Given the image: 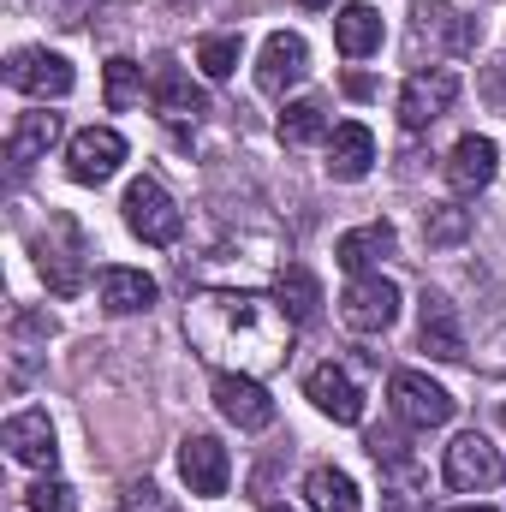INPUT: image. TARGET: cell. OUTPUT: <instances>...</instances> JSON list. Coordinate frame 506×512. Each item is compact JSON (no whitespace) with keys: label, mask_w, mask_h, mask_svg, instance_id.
<instances>
[{"label":"cell","mask_w":506,"mask_h":512,"mask_svg":"<svg viewBox=\"0 0 506 512\" xmlns=\"http://www.w3.org/2000/svg\"><path fill=\"white\" fill-rule=\"evenodd\" d=\"M274 304L286 310V322L292 328H310L316 316H322V286H316V274L310 268H280V280H274Z\"/></svg>","instance_id":"obj_21"},{"label":"cell","mask_w":506,"mask_h":512,"mask_svg":"<svg viewBox=\"0 0 506 512\" xmlns=\"http://www.w3.org/2000/svg\"><path fill=\"white\" fill-rule=\"evenodd\" d=\"M501 423H506V405H501Z\"/></svg>","instance_id":"obj_37"},{"label":"cell","mask_w":506,"mask_h":512,"mask_svg":"<svg viewBox=\"0 0 506 512\" xmlns=\"http://www.w3.org/2000/svg\"><path fill=\"white\" fill-rule=\"evenodd\" d=\"M0 441H6V453H12L18 465H36V471H54V465H60V441H54L48 411H18V417H6Z\"/></svg>","instance_id":"obj_13"},{"label":"cell","mask_w":506,"mask_h":512,"mask_svg":"<svg viewBox=\"0 0 506 512\" xmlns=\"http://www.w3.org/2000/svg\"><path fill=\"white\" fill-rule=\"evenodd\" d=\"M102 102H108L114 114H126V108L143 102V66H137V60H126V54L108 60V72H102Z\"/></svg>","instance_id":"obj_26"},{"label":"cell","mask_w":506,"mask_h":512,"mask_svg":"<svg viewBox=\"0 0 506 512\" xmlns=\"http://www.w3.org/2000/svg\"><path fill=\"white\" fill-rule=\"evenodd\" d=\"M298 6H310V12H322V6H334V0H298Z\"/></svg>","instance_id":"obj_34"},{"label":"cell","mask_w":506,"mask_h":512,"mask_svg":"<svg viewBox=\"0 0 506 512\" xmlns=\"http://www.w3.org/2000/svg\"><path fill=\"white\" fill-rule=\"evenodd\" d=\"M6 84L18 90V96H36V102H60V96H72V60L66 54H48V48H18L12 60H6Z\"/></svg>","instance_id":"obj_5"},{"label":"cell","mask_w":506,"mask_h":512,"mask_svg":"<svg viewBox=\"0 0 506 512\" xmlns=\"http://www.w3.org/2000/svg\"><path fill=\"white\" fill-rule=\"evenodd\" d=\"M179 477H185L191 495L215 501V495H227L233 459H227V447H221L215 435H185V441H179Z\"/></svg>","instance_id":"obj_11"},{"label":"cell","mask_w":506,"mask_h":512,"mask_svg":"<svg viewBox=\"0 0 506 512\" xmlns=\"http://www.w3.org/2000/svg\"><path fill=\"white\" fill-rule=\"evenodd\" d=\"M304 72H310V42L298 30H274L262 42V60H256V90L286 96L292 84H304Z\"/></svg>","instance_id":"obj_9"},{"label":"cell","mask_w":506,"mask_h":512,"mask_svg":"<svg viewBox=\"0 0 506 512\" xmlns=\"http://www.w3.org/2000/svg\"><path fill=\"white\" fill-rule=\"evenodd\" d=\"M120 161H126V137L114 126H84V131H72V143H66V173L78 185H108L120 173Z\"/></svg>","instance_id":"obj_7"},{"label":"cell","mask_w":506,"mask_h":512,"mask_svg":"<svg viewBox=\"0 0 506 512\" xmlns=\"http://www.w3.org/2000/svg\"><path fill=\"white\" fill-rule=\"evenodd\" d=\"M477 352H483L477 364H483L489 376H506V298L495 304V316H489V328H483V346H477Z\"/></svg>","instance_id":"obj_30"},{"label":"cell","mask_w":506,"mask_h":512,"mask_svg":"<svg viewBox=\"0 0 506 512\" xmlns=\"http://www.w3.org/2000/svg\"><path fill=\"white\" fill-rule=\"evenodd\" d=\"M501 477H506V465H501V453L489 447V435H477V429L453 435V447H447V483L459 495H489Z\"/></svg>","instance_id":"obj_8"},{"label":"cell","mask_w":506,"mask_h":512,"mask_svg":"<svg viewBox=\"0 0 506 512\" xmlns=\"http://www.w3.org/2000/svg\"><path fill=\"white\" fill-rule=\"evenodd\" d=\"M155 304V280L143 268H102V310L108 316H137Z\"/></svg>","instance_id":"obj_23"},{"label":"cell","mask_w":506,"mask_h":512,"mask_svg":"<svg viewBox=\"0 0 506 512\" xmlns=\"http://www.w3.org/2000/svg\"><path fill=\"white\" fill-rule=\"evenodd\" d=\"M304 501H310V512H358L364 501H358V483L340 471V465H316L310 477H304Z\"/></svg>","instance_id":"obj_24"},{"label":"cell","mask_w":506,"mask_h":512,"mask_svg":"<svg viewBox=\"0 0 506 512\" xmlns=\"http://www.w3.org/2000/svg\"><path fill=\"white\" fill-rule=\"evenodd\" d=\"M453 102H459V72H447V66L411 72V78H405V90H399V126H405V131L435 126Z\"/></svg>","instance_id":"obj_6"},{"label":"cell","mask_w":506,"mask_h":512,"mask_svg":"<svg viewBox=\"0 0 506 512\" xmlns=\"http://www.w3.org/2000/svg\"><path fill=\"white\" fill-rule=\"evenodd\" d=\"M387 405H393V417H399L405 429H441V423L453 417V393L441 382H429V376H417V370H393Z\"/></svg>","instance_id":"obj_3"},{"label":"cell","mask_w":506,"mask_h":512,"mask_svg":"<svg viewBox=\"0 0 506 512\" xmlns=\"http://www.w3.org/2000/svg\"><path fill=\"white\" fill-rule=\"evenodd\" d=\"M417 346H423L429 358H441V364H459V358L471 352V346H465V322H459L453 298L423 292V304H417Z\"/></svg>","instance_id":"obj_10"},{"label":"cell","mask_w":506,"mask_h":512,"mask_svg":"<svg viewBox=\"0 0 506 512\" xmlns=\"http://www.w3.org/2000/svg\"><path fill=\"white\" fill-rule=\"evenodd\" d=\"M126 227L143 239V245H173V239L185 233V215H179V203L167 197V185H161V179H131Z\"/></svg>","instance_id":"obj_2"},{"label":"cell","mask_w":506,"mask_h":512,"mask_svg":"<svg viewBox=\"0 0 506 512\" xmlns=\"http://www.w3.org/2000/svg\"><path fill=\"white\" fill-rule=\"evenodd\" d=\"M316 137H328V108H322V102H286V114H280V143L304 149V143H316Z\"/></svg>","instance_id":"obj_27"},{"label":"cell","mask_w":506,"mask_h":512,"mask_svg":"<svg viewBox=\"0 0 506 512\" xmlns=\"http://www.w3.org/2000/svg\"><path fill=\"white\" fill-rule=\"evenodd\" d=\"M304 393H310V405H316L322 417H334V423H364V393H358V382H352L340 364H316L310 382H304Z\"/></svg>","instance_id":"obj_15"},{"label":"cell","mask_w":506,"mask_h":512,"mask_svg":"<svg viewBox=\"0 0 506 512\" xmlns=\"http://www.w3.org/2000/svg\"><path fill=\"white\" fill-rule=\"evenodd\" d=\"M268 512H292V507H268Z\"/></svg>","instance_id":"obj_36"},{"label":"cell","mask_w":506,"mask_h":512,"mask_svg":"<svg viewBox=\"0 0 506 512\" xmlns=\"http://www.w3.org/2000/svg\"><path fill=\"white\" fill-rule=\"evenodd\" d=\"M393 245H399V233H393L387 221H370V227H352V233H340L334 262H340L346 274H370L381 256H393Z\"/></svg>","instance_id":"obj_20"},{"label":"cell","mask_w":506,"mask_h":512,"mask_svg":"<svg viewBox=\"0 0 506 512\" xmlns=\"http://www.w3.org/2000/svg\"><path fill=\"white\" fill-rule=\"evenodd\" d=\"M120 507H126V512H179L167 495H161V489H155V483H126Z\"/></svg>","instance_id":"obj_32"},{"label":"cell","mask_w":506,"mask_h":512,"mask_svg":"<svg viewBox=\"0 0 506 512\" xmlns=\"http://www.w3.org/2000/svg\"><path fill=\"white\" fill-rule=\"evenodd\" d=\"M399 316V286L381 274H352V286L340 292V322L352 334H387Z\"/></svg>","instance_id":"obj_4"},{"label":"cell","mask_w":506,"mask_h":512,"mask_svg":"<svg viewBox=\"0 0 506 512\" xmlns=\"http://www.w3.org/2000/svg\"><path fill=\"white\" fill-rule=\"evenodd\" d=\"M149 102H155V114H161L167 126H197V120L209 114V96H203L179 66H161V72L149 78Z\"/></svg>","instance_id":"obj_14"},{"label":"cell","mask_w":506,"mask_h":512,"mask_svg":"<svg viewBox=\"0 0 506 512\" xmlns=\"http://www.w3.org/2000/svg\"><path fill=\"white\" fill-rule=\"evenodd\" d=\"M411 18H417V42H423L429 30H435V36H447L453 48H471V42H477V24H471V18H459L447 0H417V6H411Z\"/></svg>","instance_id":"obj_25"},{"label":"cell","mask_w":506,"mask_h":512,"mask_svg":"<svg viewBox=\"0 0 506 512\" xmlns=\"http://www.w3.org/2000/svg\"><path fill=\"white\" fill-rule=\"evenodd\" d=\"M215 405L239 429H268L274 423V399H268V387L256 376H215Z\"/></svg>","instance_id":"obj_16"},{"label":"cell","mask_w":506,"mask_h":512,"mask_svg":"<svg viewBox=\"0 0 506 512\" xmlns=\"http://www.w3.org/2000/svg\"><path fill=\"white\" fill-rule=\"evenodd\" d=\"M453 512H495V507H453Z\"/></svg>","instance_id":"obj_35"},{"label":"cell","mask_w":506,"mask_h":512,"mask_svg":"<svg viewBox=\"0 0 506 512\" xmlns=\"http://www.w3.org/2000/svg\"><path fill=\"white\" fill-rule=\"evenodd\" d=\"M54 143H60V114L30 108V114H18L12 131H6V161H12V167H30V161H42Z\"/></svg>","instance_id":"obj_19"},{"label":"cell","mask_w":506,"mask_h":512,"mask_svg":"<svg viewBox=\"0 0 506 512\" xmlns=\"http://www.w3.org/2000/svg\"><path fill=\"white\" fill-rule=\"evenodd\" d=\"M346 96H358V102H364V96H376V84H370L364 72H346Z\"/></svg>","instance_id":"obj_33"},{"label":"cell","mask_w":506,"mask_h":512,"mask_svg":"<svg viewBox=\"0 0 506 512\" xmlns=\"http://www.w3.org/2000/svg\"><path fill=\"white\" fill-rule=\"evenodd\" d=\"M54 233H60V245H36V268H42V280H48V292L54 298H78L84 292V239H78V227L60 215L54 221Z\"/></svg>","instance_id":"obj_12"},{"label":"cell","mask_w":506,"mask_h":512,"mask_svg":"<svg viewBox=\"0 0 506 512\" xmlns=\"http://www.w3.org/2000/svg\"><path fill=\"white\" fill-rule=\"evenodd\" d=\"M197 66L209 78H233L239 72V36H203L197 42Z\"/></svg>","instance_id":"obj_29"},{"label":"cell","mask_w":506,"mask_h":512,"mask_svg":"<svg viewBox=\"0 0 506 512\" xmlns=\"http://www.w3.org/2000/svg\"><path fill=\"white\" fill-rule=\"evenodd\" d=\"M185 340L221 376H268L286 364L292 322L262 292H197L185 304Z\"/></svg>","instance_id":"obj_1"},{"label":"cell","mask_w":506,"mask_h":512,"mask_svg":"<svg viewBox=\"0 0 506 512\" xmlns=\"http://www.w3.org/2000/svg\"><path fill=\"white\" fill-rule=\"evenodd\" d=\"M465 233H471V209H459V203H435L423 215V239L429 245H465Z\"/></svg>","instance_id":"obj_28"},{"label":"cell","mask_w":506,"mask_h":512,"mask_svg":"<svg viewBox=\"0 0 506 512\" xmlns=\"http://www.w3.org/2000/svg\"><path fill=\"white\" fill-rule=\"evenodd\" d=\"M495 161H501V149H495V137H459L453 143V155H447V185L459 191V197H477L489 179H495Z\"/></svg>","instance_id":"obj_17"},{"label":"cell","mask_w":506,"mask_h":512,"mask_svg":"<svg viewBox=\"0 0 506 512\" xmlns=\"http://www.w3.org/2000/svg\"><path fill=\"white\" fill-rule=\"evenodd\" d=\"M24 501H30V512H78L72 483H60V477H42V483H30V489H24Z\"/></svg>","instance_id":"obj_31"},{"label":"cell","mask_w":506,"mask_h":512,"mask_svg":"<svg viewBox=\"0 0 506 512\" xmlns=\"http://www.w3.org/2000/svg\"><path fill=\"white\" fill-rule=\"evenodd\" d=\"M381 12L376 6H364V0H352V6H340V18H334V48L346 54V60H364V54H376L381 48Z\"/></svg>","instance_id":"obj_22"},{"label":"cell","mask_w":506,"mask_h":512,"mask_svg":"<svg viewBox=\"0 0 506 512\" xmlns=\"http://www.w3.org/2000/svg\"><path fill=\"white\" fill-rule=\"evenodd\" d=\"M370 167H376V137H370V126H358V120L334 126V137H328V173L340 185H358Z\"/></svg>","instance_id":"obj_18"}]
</instances>
